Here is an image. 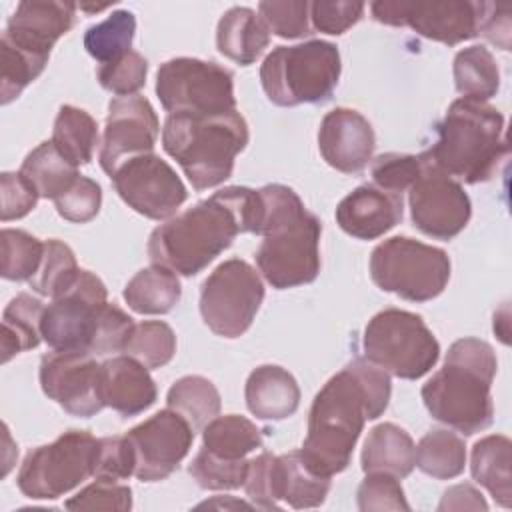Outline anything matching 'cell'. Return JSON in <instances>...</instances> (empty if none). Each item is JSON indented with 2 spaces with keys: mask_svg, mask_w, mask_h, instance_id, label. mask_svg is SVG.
<instances>
[{
  "mask_svg": "<svg viewBox=\"0 0 512 512\" xmlns=\"http://www.w3.org/2000/svg\"><path fill=\"white\" fill-rule=\"evenodd\" d=\"M480 34L502 50H510V8L488 2Z\"/></svg>",
  "mask_w": 512,
  "mask_h": 512,
  "instance_id": "cell-53",
  "label": "cell"
},
{
  "mask_svg": "<svg viewBox=\"0 0 512 512\" xmlns=\"http://www.w3.org/2000/svg\"><path fill=\"white\" fill-rule=\"evenodd\" d=\"M98 450L100 438L88 430H68L26 454L16 484L32 500H56L96 474Z\"/></svg>",
  "mask_w": 512,
  "mask_h": 512,
  "instance_id": "cell-10",
  "label": "cell"
},
{
  "mask_svg": "<svg viewBox=\"0 0 512 512\" xmlns=\"http://www.w3.org/2000/svg\"><path fill=\"white\" fill-rule=\"evenodd\" d=\"M106 306L104 282L90 270H80L76 282L44 308L42 340L52 350L92 354Z\"/></svg>",
  "mask_w": 512,
  "mask_h": 512,
  "instance_id": "cell-13",
  "label": "cell"
},
{
  "mask_svg": "<svg viewBox=\"0 0 512 512\" xmlns=\"http://www.w3.org/2000/svg\"><path fill=\"white\" fill-rule=\"evenodd\" d=\"M372 282L408 302L440 296L450 280V258L442 248L408 236H392L370 254Z\"/></svg>",
  "mask_w": 512,
  "mask_h": 512,
  "instance_id": "cell-9",
  "label": "cell"
},
{
  "mask_svg": "<svg viewBox=\"0 0 512 512\" xmlns=\"http://www.w3.org/2000/svg\"><path fill=\"white\" fill-rule=\"evenodd\" d=\"M374 146V128L358 110L334 108L320 122V154L328 166L342 174L362 172L372 160Z\"/></svg>",
  "mask_w": 512,
  "mask_h": 512,
  "instance_id": "cell-20",
  "label": "cell"
},
{
  "mask_svg": "<svg viewBox=\"0 0 512 512\" xmlns=\"http://www.w3.org/2000/svg\"><path fill=\"white\" fill-rule=\"evenodd\" d=\"M358 508L362 512L374 510H410L404 490L396 476L386 472H368L358 486Z\"/></svg>",
  "mask_w": 512,
  "mask_h": 512,
  "instance_id": "cell-49",
  "label": "cell"
},
{
  "mask_svg": "<svg viewBox=\"0 0 512 512\" xmlns=\"http://www.w3.org/2000/svg\"><path fill=\"white\" fill-rule=\"evenodd\" d=\"M404 214L402 194L362 184L344 196L336 208L338 226L358 240H376L390 232Z\"/></svg>",
  "mask_w": 512,
  "mask_h": 512,
  "instance_id": "cell-22",
  "label": "cell"
},
{
  "mask_svg": "<svg viewBox=\"0 0 512 512\" xmlns=\"http://www.w3.org/2000/svg\"><path fill=\"white\" fill-rule=\"evenodd\" d=\"M68 510H116L126 512L132 508V490L116 480L96 478L84 486L76 496L66 500Z\"/></svg>",
  "mask_w": 512,
  "mask_h": 512,
  "instance_id": "cell-48",
  "label": "cell"
},
{
  "mask_svg": "<svg viewBox=\"0 0 512 512\" xmlns=\"http://www.w3.org/2000/svg\"><path fill=\"white\" fill-rule=\"evenodd\" d=\"M488 2L470 0H378L370 4L372 18L388 26H408L416 34L456 46L480 36Z\"/></svg>",
  "mask_w": 512,
  "mask_h": 512,
  "instance_id": "cell-14",
  "label": "cell"
},
{
  "mask_svg": "<svg viewBox=\"0 0 512 512\" xmlns=\"http://www.w3.org/2000/svg\"><path fill=\"white\" fill-rule=\"evenodd\" d=\"M498 360L494 348L478 338H460L448 348L444 366L422 386L430 416L464 436L486 430L494 422L492 380Z\"/></svg>",
  "mask_w": 512,
  "mask_h": 512,
  "instance_id": "cell-4",
  "label": "cell"
},
{
  "mask_svg": "<svg viewBox=\"0 0 512 512\" xmlns=\"http://www.w3.org/2000/svg\"><path fill=\"white\" fill-rule=\"evenodd\" d=\"M80 268L72 248L56 238L44 242V256L38 272L28 280L30 288L40 296L58 298L78 278Z\"/></svg>",
  "mask_w": 512,
  "mask_h": 512,
  "instance_id": "cell-38",
  "label": "cell"
},
{
  "mask_svg": "<svg viewBox=\"0 0 512 512\" xmlns=\"http://www.w3.org/2000/svg\"><path fill=\"white\" fill-rule=\"evenodd\" d=\"M188 472L204 490H236L244 486L248 474V460H228L212 454L202 446L190 462Z\"/></svg>",
  "mask_w": 512,
  "mask_h": 512,
  "instance_id": "cell-42",
  "label": "cell"
},
{
  "mask_svg": "<svg viewBox=\"0 0 512 512\" xmlns=\"http://www.w3.org/2000/svg\"><path fill=\"white\" fill-rule=\"evenodd\" d=\"M258 16L280 38H304L312 34L310 2L306 0H264L258 4Z\"/></svg>",
  "mask_w": 512,
  "mask_h": 512,
  "instance_id": "cell-43",
  "label": "cell"
},
{
  "mask_svg": "<svg viewBox=\"0 0 512 512\" xmlns=\"http://www.w3.org/2000/svg\"><path fill=\"white\" fill-rule=\"evenodd\" d=\"M360 462L366 474L386 472L396 478H406L416 466L414 440L404 428L382 422L368 432Z\"/></svg>",
  "mask_w": 512,
  "mask_h": 512,
  "instance_id": "cell-26",
  "label": "cell"
},
{
  "mask_svg": "<svg viewBox=\"0 0 512 512\" xmlns=\"http://www.w3.org/2000/svg\"><path fill=\"white\" fill-rule=\"evenodd\" d=\"M362 346L368 362L402 380L422 378L440 358V344L426 322L400 308L374 314L366 324Z\"/></svg>",
  "mask_w": 512,
  "mask_h": 512,
  "instance_id": "cell-8",
  "label": "cell"
},
{
  "mask_svg": "<svg viewBox=\"0 0 512 512\" xmlns=\"http://www.w3.org/2000/svg\"><path fill=\"white\" fill-rule=\"evenodd\" d=\"M52 142L72 164L84 166L94 156V148L98 144V124L86 110L64 104L54 120Z\"/></svg>",
  "mask_w": 512,
  "mask_h": 512,
  "instance_id": "cell-34",
  "label": "cell"
},
{
  "mask_svg": "<svg viewBox=\"0 0 512 512\" xmlns=\"http://www.w3.org/2000/svg\"><path fill=\"white\" fill-rule=\"evenodd\" d=\"M408 204L412 224L436 240L458 236L472 214V204L462 184L428 164L408 188Z\"/></svg>",
  "mask_w": 512,
  "mask_h": 512,
  "instance_id": "cell-17",
  "label": "cell"
},
{
  "mask_svg": "<svg viewBox=\"0 0 512 512\" xmlns=\"http://www.w3.org/2000/svg\"><path fill=\"white\" fill-rule=\"evenodd\" d=\"M156 96L168 114L216 116L236 110L232 72L216 62L188 56L160 64Z\"/></svg>",
  "mask_w": 512,
  "mask_h": 512,
  "instance_id": "cell-11",
  "label": "cell"
},
{
  "mask_svg": "<svg viewBox=\"0 0 512 512\" xmlns=\"http://www.w3.org/2000/svg\"><path fill=\"white\" fill-rule=\"evenodd\" d=\"M166 404L168 408L184 416L196 432L220 414L222 402L216 386L208 378L190 374L182 376L170 386L166 394Z\"/></svg>",
  "mask_w": 512,
  "mask_h": 512,
  "instance_id": "cell-35",
  "label": "cell"
},
{
  "mask_svg": "<svg viewBox=\"0 0 512 512\" xmlns=\"http://www.w3.org/2000/svg\"><path fill=\"white\" fill-rule=\"evenodd\" d=\"M76 8L70 2L24 0L8 18L2 36L30 54L50 58L56 40L74 26Z\"/></svg>",
  "mask_w": 512,
  "mask_h": 512,
  "instance_id": "cell-21",
  "label": "cell"
},
{
  "mask_svg": "<svg viewBox=\"0 0 512 512\" xmlns=\"http://www.w3.org/2000/svg\"><path fill=\"white\" fill-rule=\"evenodd\" d=\"M330 490V478L314 474L300 458L298 450L278 456V498L288 506L316 508L320 506Z\"/></svg>",
  "mask_w": 512,
  "mask_h": 512,
  "instance_id": "cell-31",
  "label": "cell"
},
{
  "mask_svg": "<svg viewBox=\"0 0 512 512\" xmlns=\"http://www.w3.org/2000/svg\"><path fill=\"white\" fill-rule=\"evenodd\" d=\"M364 8L366 4L356 0H316L310 2V22L314 30L340 36L362 18Z\"/></svg>",
  "mask_w": 512,
  "mask_h": 512,
  "instance_id": "cell-50",
  "label": "cell"
},
{
  "mask_svg": "<svg viewBox=\"0 0 512 512\" xmlns=\"http://www.w3.org/2000/svg\"><path fill=\"white\" fill-rule=\"evenodd\" d=\"M264 300V282L246 260L218 264L202 282L200 314L204 324L222 338L242 336L254 322Z\"/></svg>",
  "mask_w": 512,
  "mask_h": 512,
  "instance_id": "cell-12",
  "label": "cell"
},
{
  "mask_svg": "<svg viewBox=\"0 0 512 512\" xmlns=\"http://www.w3.org/2000/svg\"><path fill=\"white\" fill-rule=\"evenodd\" d=\"M134 454V476L142 482L168 478L188 456L194 428L172 408H164L124 434Z\"/></svg>",
  "mask_w": 512,
  "mask_h": 512,
  "instance_id": "cell-16",
  "label": "cell"
},
{
  "mask_svg": "<svg viewBox=\"0 0 512 512\" xmlns=\"http://www.w3.org/2000/svg\"><path fill=\"white\" fill-rule=\"evenodd\" d=\"M390 392L388 372L364 358L348 362L312 400L302 462L326 478L346 470L366 420L388 408Z\"/></svg>",
  "mask_w": 512,
  "mask_h": 512,
  "instance_id": "cell-1",
  "label": "cell"
},
{
  "mask_svg": "<svg viewBox=\"0 0 512 512\" xmlns=\"http://www.w3.org/2000/svg\"><path fill=\"white\" fill-rule=\"evenodd\" d=\"M110 178L118 196L150 220L170 218L188 196L174 168L154 152L122 162Z\"/></svg>",
  "mask_w": 512,
  "mask_h": 512,
  "instance_id": "cell-15",
  "label": "cell"
},
{
  "mask_svg": "<svg viewBox=\"0 0 512 512\" xmlns=\"http://www.w3.org/2000/svg\"><path fill=\"white\" fill-rule=\"evenodd\" d=\"M18 172L34 186L40 198L50 200L64 194L80 176L78 166L72 164L52 140H46L28 152Z\"/></svg>",
  "mask_w": 512,
  "mask_h": 512,
  "instance_id": "cell-29",
  "label": "cell"
},
{
  "mask_svg": "<svg viewBox=\"0 0 512 512\" xmlns=\"http://www.w3.org/2000/svg\"><path fill=\"white\" fill-rule=\"evenodd\" d=\"M96 478L124 480L134 476V454L126 436H104L100 438Z\"/></svg>",
  "mask_w": 512,
  "mask_h": 512,
  "instance_id": "cell-52",
  "label": "cell"
},
{
  "mask_svg": "<svg viewBox=\"0 0 512 512\" xmlns=\"http://www.w3.org/2000/svg\"><path fill=\"white\" fill-rule=\"evenodd\" d=\"M438 510H488V504L474 486L458 484L444 492Z\"/></svg>",
  "mask_w": 512,
  "mask_h": 512,
  "instance_id": "cell-54",
  "label": "cell"
},
{
  "mask_svg": "<svg viewBox=\"0 0 512 512\" xmlns=\"http://www.w3.org/2000/svg\"><path fill=\"white\" fill-rule=\"evenodd\" d=\"M44 256V242L26 230L4 228L0 234V274L6 280H30Z\"/></svg>",
  "mask_w": 512,
  "mask_h": 512,
  "instance_id": "cell-39",
  "label": "cell"
},
{
  "mask_svg": "<svg viewBox=\"0 0 512 512\" xmlns=\"http://www.w3.org/2000/svg\"><path fill=\"white\" fill-rule=\"evenodd\" d=\"M510 440L502 434L480 438L470 454V472L474 482L484 486L498 506L512 504V476H510Z\"/></svg>",
  "mask_w": 512,
  "mask_h": 512,
  "instance_id": "cell-27",
  "label": "cell"
},
{
  "mask_svg": "<svg viewBox=\"0 0 512 512\" xmlns=\"http://www.w3.org/2000/svg\"><path fill=\"white\" fill-rule=\"evenodd\" d=\"M100 396L104 406L130 418L148 410L158 396L148 368L132 356H114L100 364Z\"/></svg>",
  "mask_w": 512,
  "mask_h": 512,
  "instance_id": "cell-23",
  "label": "cell"
},
{
  "mask_svg": "<svg viewBox=\"0 0 512 512\" xmlns=\"http://www.w3.org/2000/svg\"><path fill=\"white\" fill-rule=\"evenodd\" d=\"M146 74L148 60L136 50L126 52L108 64H100L96 72L100 86L116 96H134L146 84Z\"/></svg>",
  "mask_w": 512,
  "mask_h": 512,
  "instance_id": "cell-44",
  "label": "cell"
},
{
  "mask_svg": "<svg viewBox=\"0 0 512 512\" xmlns=\"http://www.w3.org/2000/svg\"><path fill=\"white\" fill-rule=\"evenodd\" d=\"M454 84L462 98L486 102L500 88V72L492 52L474 44L454 56Z\"/></svg>",
  "mask_w": 512,
  "mask_h": 512,
  "instance_id": "cell-32",
  "label": "cell"
},
{
  "mask_svg": "<svg viewBox=\"0 0 512 512\" xmlns=\"http://www.w3.org/2000/svg\"><path fill=\"white\" fill-rule=\"evenodd\" d=\"M416 466L436 480L460 476L466 466L464 440L444 428L426 432L416 446Z\"/></svg>",
  "mask_w": 512,
  "mask_h": 512,
  "instance_id": "cell-36",
  "label": "cell"
},
{
  "mask_svg": "<svg viewBox=\"0 0 512 512\" xmlns=\"http://www.w3.org/2000/svg\"><path fill=\"white\" fill-rule=\"evenodd\" d=\"M124 352L142 362L148 370L162 368L176 352V334L162 320H144L134 324Z\"/></svg>",
  "mask_w": 512,
  "mask_h": 512,
  "instance_id": "cell-41",
  "label": "cell"
},
{
  "mask_svg": "<svg viewBox=\"0 0 512 512\" xmlns=\"http://www.w3.org/2000/svg\"><path fill=\"white\" fill-rule=\"evenodd\" d=\"M54 204L64 220L86 224L100 212L102 188L96 180L80 174L74 184L54 200Z\"/></svg>",
  "mask_w": 512,
  "mask_h": 512,
  "instance_id": "cell-47",
  "label": "cell"
},
{
  "mask_svg": "<svg viewBox=\"0 0 512 512\" xmlns=\"http://www.w3.org/2000/svg\"><path fill=\"white\" fill-rule=\"evenodd\" d=\"M248 140V124L238 110L216 116L168 114L162 128L164 152L180 164L196 192L226 182Z\"/></svg>",
  "mask_w": 512,
  "mask_h": 512,
  "instance_id": "cell-6",
  "label": "cell"
},
{
  "mask_svg": "<svg viewBox=\"0 0 512 512\" xmlns=\"http://www.w3.org/2000/svg\"><path fill=\"white\" fill-rule=\"evenodd\" d=\"M158 134L160 120L144 96L134 94L112 98L100 146L102 170L112 176L122 162L140 154H150Z\"/></svg>",
  "mask_w": 512,
  "mask_h": 512,
  "instance_id": "cell-19",
  "label": "cell"
},
{
  "mask_svg": "<svg viewBox=\"0 0 512 512\" xmlns=\"http://www.w3.org/2000/svg\"><path fill=\"white\" fill-rule=\"evenodd\" d=\"M436 132L422 162L466 184L490 180L508 154L504 116L486 102L454 100Z\"/></svg>",
  "mask_w": 512,
  "mask_h": 512,
  "instance_id": "cell-5",
  "label": "cell"
},
{
  "mask_svg": "<svg viewBox=\"0 0 512 512\" xmlns=\"http://www.w3.org/2000/svg\"><path fill=\"white\" fill-rule=\"evenodd\" d=\"M42 392L68 414L90 418L104 408L100 364L88 352H48L40 360Z\"/></svg>",
  "mask_w": 512,
  "mask_h": 512,
  "instance_id": "cell-18",
  "label": "cell"
},
{
  "mask_svg": "<svg viewBox=\"0 0 512 512\" xmlns=\"http://www.w3.org/2000/svg\"><path fill=\"white\" fill-rule=\"evenodd\" d=\"M260 194L246 186H228L200 200L152 230L148 258L182 276L202 272L238 234H256Z\"/></svg>",
  "mask_w": 512,
  "mask_h": 512,
  "instance_id": "cell-2",
  "label": "cell"
},
{
  "mask_svg": "<svg viewBox=\"0 0 512 512\" xmlns=\"http://www.w3.org/2000/svg\"><path fill=\"white\" fill-rule=\"evenodd\" d=\"M0 218L2 222L24 218L36 208L38 192L20 172H2L0 176Z\"/></svg>",
  "mask_w": 512,
  "mask_h": 512,
  "instance_id": "cell-51",
  "label": "cell"
},
{
  "mask_svg": "<svg viewBox=\"0 0 512 512\" xmlns=\"http://www.w3.org/2000/svg\"><path fill=\"white\" fill-rule=\"evenodd\" d=\"M202 446L216 456L240 460L262 446V430L238 414L216 416L202 428Z\"/></svg>",
  "mask_w": 512,
  "mask_h": 512,
  "instance_id": "cell-33",
  "label": "cell"
},
{
  "mask_svg": "<svg viewBox=\"0 0 512 512\" xmlns=\"http://www.w3.org/2000/svg\"><path fill=\"white\" fill-rule=\"evenodd\" d=\"M44 308L42 300L28 292H20L8 302L2 314V362L40 344Z\"/></svg>",
  "mask_w": 512,
  "mask_h": 512,
  "instance_id": "cell-30",
  "label": "cell"
},
{
  "mask_svg": "<svg viewBox=\"0 0 512 512\" xmlns=\"http://www.w3.org/2000/svg\"><path fill=\"white\" fill-rule=\"evenodd\" d=\"M244 490L254 506L264 510H278V456L262 452L256 458L248 460Z\"/></svg>",
  "mask_w": 512,
  "mask_h": 512,
  "instance_id": "cell-46",
  "label": "cell"
},
{
  "mask_svg": "<svg viewBox=\"0 0 512 512\" xmlns=\"http://www.w3.org/2000/svg\"><path fill=\"white\" fill-rule=\"evenodd\" d=\"M340 52L326 40L276 46L260 66V82L276 106L320 104L330 100L340 80Z\"/></svg>",
  "mask_w": 512,
  "mask_h": 512,
  "instance_id": "cell-7",
  "label": "cell"
},
{
  "mask_svg": "<svg viewBox=\"0 0 512 512\" xmlns=\"http://www.w3.org/2000/svg\"><path fill=\"white\" fill-rule=\"evenodd\" d=\"M248 410L258 420L290 418L300 404V388L296 378L276 364H262L254 368L244 386Z\"/></svg>",
  "mask_w": 512,
  "mask_h": 512,
  "instance_id": "cell-24",
  "label": "cell"
},
{
  "mask_svg": "<svg viewBox=\"0 0 512 512\" xmlns=\"http://www.w3.org/2000/svg\"><path fill=\"white\" fill-rule=\"evenodd\" d=\"M48 58L30 54L0 38V102L6 106L16 100L24 88L34 82L46 68Z\"/></svg>",
  "mask_w": 512,
  "mask_h": 512,
  "instance_id": "cell-40",
  "label": "cell"
},
{
  "mask_svg": "<svg viewBox=\"0 0 512 512\" xmlns=\"http://www.w3.org/2000/svg\"><path fill=\"white\" fill-rule=\"evenodd\" d=\"M270 44V30L262 18L246 6H232L216 26V48L228 60L248 66L254 64Z\"/></svg>",
  "mask_w": 512,
  "mask_h": 512,
  "instance_id": "cell-25",
  "label": "cell"
},
{
  "mask_svg": "<svg viewBox=\"0 0 512 512\" xmlns=\"http://www.w3.org/2000/svg\"><path fill=\"white\" fill-rule=\"evenodd\" d=\"M422 170L424 162L420 156L398 152L380 154L378 158H374L370 168L374 186L392 194H402L404 190H408L422 174Z\"/></svg>",
  "mask_w": 512,
  "mask_h": 512,
  "instance_id": "cell-45",
  "label": "cell"
},
{
  "mask_svg": "<svg viewBox=\"0 0 512 512\" xmlns=\"http://www.w3.org/2000/svg\"><path fill=\"white\" fill-rule=\"evenodd\" d=\"M180 294L178 274L160 264L142 268L124 286V300L138 314H166L178 304Z\"/></svg>",
  "mask_w": 512,
  "mask_h": 512,
  "instance_id": "cell-28",
  "label": "cell"
},
{
  "mask_svg": "<svg viewBox=\"0 0 512 512\" xmlns=\"http://www.w3.org/2000/svg\"><path fill=\"white\" fill-rule=\"evenodd\" d=\"M136 34V18L130 10H116L100 24L84 32L86 52L100 64H108L130 52Z\"/></svg>",
  "mask_w": 512,
  "mask_h": 512,
  "instance_id": "cell-37",
  "label": "cell"
},
{
  "mask_svg": "<svg viewBox=\"0 0 512 512\" xmlns=\"http://www.w3.org/2000/svg\"><path fill=\"white\" fill-rule=\"evenodd\" d=\"M260 194L256 234L264 240L256 250V266L276 288H296L316 280L320 272L322 222L304 208L300 196L284 184H266Z\"/></svg>",
  "mask_w": 512,
  "mask_h": 512,
  "instance_id": "cell-3",
  "label": "cell"
}]
</instances>
